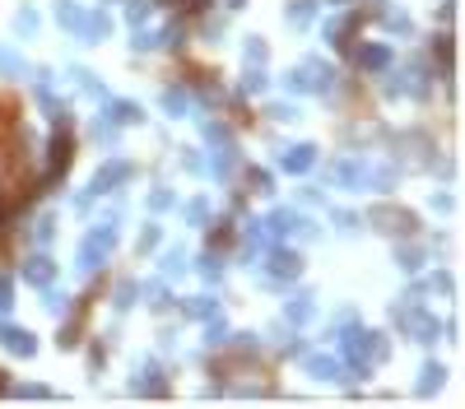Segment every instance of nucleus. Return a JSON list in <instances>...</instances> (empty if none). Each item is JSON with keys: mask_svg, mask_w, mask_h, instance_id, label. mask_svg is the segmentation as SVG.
<instances>
[{"mask_svg": "<svg viewBox=\"0 0 465 409\" xmlns=\"http://www.w3.org/2000/svg\"><path fill=\"white\" fill-rule=\"evenodd\" d=\"M340 354L349 358L354 372H368L372 363H382L391 354V340L377 331H349V335H340Z\"/></svg>", "mask_w": 465, "mask_h": 409, "instance_id": "obj_1", "label": "nucleus"}, {"mask_svg": "<svg viewBox=\"0 0 465 409\" xmlns=\"http://www.w3.org/2000/svg\"><path fill=\"white\" fill-rule=\"evenodd\" d=\"M112 247H117V214H108L103 223H93L89 237H84V247H79V275H98V270L108 266Z\"/></svg>", "mask_w": 465, "mask_h": 409, "instance_id": "obj_2", "label": "nucleus"}, {"mask_svg": "<svg viewBox=\"0 0 465 409\" xmlns=\"http://www.w3.org/2000/svg\"><path fill=\"white\" fill-rule=\"evenodd\" d=\"M284 89L289 94H330L335 89V65H326L321 56H307V61L284 75Z\"/></svg>", "mask_w": 465, "mask_h": 409, "instance_id": "obj_3", "label": "nucleus"}, {"mask_svg": "<svg viewBox=\"0 0 465 409\" xmlns=\"http://www.w3.org/2000/svg\"><path fill=\"white\" fill-rule=\"evenodd\" d=\"M368 223L377 228V233H391V237H409L418 228L414 214H409V209H396V204H372V209H368Z\"/></svg>", "mask_w": 465, "mask_h": 409, "instance_id": "obj_4", "label": "nucleus"}, {"mask_svg": "<svg viewBox=\"0 0 465 409\" xmlns=\"http://www.w3.org/2000/svg\"><path fill=\"white\" fill-rule=\"evenodd\" d=\"M265 266H270V270L261 275V284H289V279H298V275H303V256H298V252H284V247H275Z\"/></svg>", "mask_w": 465, "mask_h": 409, "instance_id": "obj_5", "label": "nucleus"}, {"mask_svg": "<svg viewBox=\"0 0 465 409\" xmlns=\"http://www.w3.org/2000/svg\"><path fill=\"white\" fill-rule=\"evenodd\" d=\"M46 182H56V177L70 168V154H75V144H70V126H56V135H51V144H46Z\"/></svg>", "mask_w": 465, "mask_h": 409, "instance_id": "obj_6", "label": "nucleus"}, {"mask_svg": "<svg viewBox=\"0 0 465 409\" xmlns=\"http://www.w3.org/2000/svg\"><path fill=\"white\" fill-rule=\"evenodd\" d=\"M279 168L294 173V177L312 173V168H316V144H294V149H284V154H279Z\"/></svg>", "mask_w": 465, "mask_h": 409, "instance_id": "obj_7", "label": "nucleus"}, {"mask_svg": "<svg viewBox=\"0 0 465 409\" xmlns=\"http://www.w3.org/2000/svg\"><path fill=\"white\" fill-rule=\"evenodd\" d=\"M130 173H135V168H130V163H126V158H112L108 168H98V177H93V195H103V191H112V186H121V182H130Z\"/></svg>", "mask_w": 465, "mask_h": 409, "instance_id": "obj_8", "label": "nucleus"}, {"mask_svg": "<svg viewBox=\"0 0 465 409\" xmlns=\"http://www.w3.org/2000/svg\"><path fill=\"white\" fill-rule=\"evenodd\" d=\"M0 345L10 349V354H19V358H33V354H37V335H33V331H19V326H5V321H0Z\"/></svg>", "mask_w": 465, "mask_h": 409, "instance_id": "obj_9", "label": "nucleus"}, {"mask_svg": "<svg viewBox=\"0 0 465 409\" xmlns=\"http://www.w3.org/2000/svg\"><path fill=\"white\" fill-rule=\"evenodd\" d=\"M330 177H335L340 186L363 191V186H368V163H363V158H344V163H335V168H330Z\"/></svg>", "mask_w": 465, "mask_h": 409, "instance_id": "obj_10", "label": "nucleus"}, {"mask_svg": "<svg viewBox=\"0 0 465 409\" xmlns=\"http://www.w3.org/2000/svg\"><path fill=\"white\" fill-rule=\"evenodd\" d=\"M135 391L140 395H168V381H163V367H158V363H140L135 367Z\"/></svg>", "mask_w": 465, "mask_h": 409, "instance_id": "obj_11", "label": "nucleus"}, {"mask_svg": "<svg viewBox=\"0 0 465 409\" xmlns=\"http://www.w3.org/2000/svg\"><path fill=\"white\" fill-rule=\"evenodd\" d=\"M24 279L33 284V288H46V284L56 279V261H51V256H28V261H24Z\"/></svg>", "mask_w": 465, "mask_h": 409, "instance_id": "obj_12", "label": "nucleus"}, {"mask_svg": "<svg viewBox=\"0 0 465 409\" xmlns=\"http://www.w3.org/2000/svg\"><path fill=\"white\" fill-rule=\"evenodd\" d=\"M312 316H316V298L312 293H294V298L284 302V321L289 326H307Z\"/></svg>", "mask_w": 465, "mask_h": 409, "instance_id": "obj_13", "label": "nucleus"}, {"mask_svg": "<svg viewBox=\"0 0 465 409\" xmlns=\"http://www.w3.org/2000/svg\"><path fill=\"white\" fill-rule=\"evenodd\" d=\"M79 37H84V42H108V37H112V19L103 15V10L84 15V24H79Z\"/></svg>", "mask_w": 465, "mask_h": 409, "instance_id": "obj_14", "label": "nucleus"}, {"mask_svg": "<svg viewBox=\"0 0 465 409\" xmlns=\"http://www.w3.org/2000/svg\"><path fill=\"white\" fill-rule=\"evenodd\" d=\"M298 223H303L298 209H275V214L265 219V228H270V237H289V233H298Z\"/></svg>", "mask_w": 465, "mask_h": 409, "instance_id": "obj_15", "label": "nucleus"}, {"mask_svg": "<svg viewBox=\"0 0 465 409\" xmlns=\"http://www.w3.org/2000/svg\"><path fill=\"white\" fill-rule=\"evenodd\" d=\"M158 270H163V279H182L186 270H191V256H186L182 247H168L163 261H158Z\"/></svg>", "mask_w": 465, "mask_h": 409, "instance_id": "obj_16", "label": "nucleus"}, {"mask_svg": "<svg viewBox=\"0 0 465 409\" xmlns=\"http://www.w3.org/2000/svg\"><path fill=\"white\" fill-rule=\"evenodd\" d=\"M303 363H307V372L316 381H335V377H340V363L326 358V354H303Z\"/></svg>", "mask_w": 465, "mask_h": 409, "instance_id": "obj_17", "label": "nucleus"}, {"mask_svg": "<svg viewBox=\"0 0 465 409\" xmlns=\"http://www.w3.org/2000/svg\"><path fill=\"white\" fill-rule=\"evenodd\" d=\"M284 19H289V28H307L312 19H316V0H289Z\"/></svg>", "mask_w": 465, "mask_h": 409, "instance_id": "obj_18", "label": "nucleus"}, {"mask_svg": "<svg viewBox=\"0 0 465 409\" xmlns=\"http://www.w3.org/2000/svg\"><path fill=\"white\" fill-rule=\"evenodd\" d=\"M112 121H117V126H140V121H144V107L130 103V98H117V103H112Z\"/></svg>", "mask_w": 465, "mask_h": 409, "instance_id": "obj_19", "label": "nucleus"}, {"mask_svg": "<svg viewBox=\"0 0 465 409\" xmlns=\"http://www.w3.org/2000/svg\"><path fill=\"white\" fill-rule=\"evenodd\" d=\"M182 312L191 316V321H210V316H219V302L205 298V293H196V298H182Z\"/></svg>", "mask_w": 465, "mask_h": 409, "instance_id": "obj_20", "label": "nucleus"}, {"mask_svg": "<svg viewBox=\"0 0 465 409\" xmlns=\"http://www.w3.org/2000/svg\"><path fill=\"white\" fill-rule=\"evenodd\" d=\"M358 65H363V70H387V65H391V47H382V42L363 47V51H358Z\"/></svg>", "mask_w": 465, "mask_h": 409, "instance_id": "obj_21", "label": "nucleus"}, {"mask_svg": "<svg viewBox=\"0 0 465 409\" xmlns=\"http://www.w3.org/2000/svg\"><path fill=\"white\" fill-rule=\"evenodd\" d=\"M354 24H358V15H349V19H330V24H326V42H335V47H349V33H354Z\"/></svg>", "mask_w": 465, "mask_h": 409, "instance_id": "obj_22", "label": "nucleus"}, {"mask_svg": "<svg viewBox=\"0 0 465 409\" xmlns=\"http://www.w3.org/2000/svg\"><path fill=\"white\" fill-rule=\"evenodd\" d=\"M265 84H270V79L261 75V65H247V75H242V84H237V94H242V98H261Z\"/></svg>", "mask_w": 465, "mask_h": 409, "instance_id": "obj_23", "label": "nucleus"}, {"mask_svg": "<svg viewBox=\"0 0 465 409\" xmlns=\"http://www.w3.org/2000/svg\"><path fill=\"white\" fill-rule=\"evenodd\" d=\"M56 24H61V28H70V33H79V24H84V10H79L75 0H61V5H56Z\"/></svg>", "mask_w": 465, "mask_h": 409, "instance_id": "obj_24", "label": "nucleus"}, {"mask_svg": "<svg viewBox=\"0 0 465 409\" xmlns=\"http://www.w3.org/2000/svg\"><path fill=\"white\" fill-rule=\"evenodd\" d=\"M442 363H423V372H418V395H433L437 386H442Z\"/></svg>", "mask_w": 465, "mask_h": 409, "instance_id": "obj_25", "label": "nucleus"}, {"mask_svg": "<svg viewBox=\"0 0 465 409\" xmlns=\"http://www.w3.org/2000/svg\"><path fill=\"white\" fill-rule=\"evenodd\" d=\"M163 112H168V116H186V112H191L186 89H163Z\"/></svg>", "mask_w": 465, "mask_h": 409, "instance_id": "obj_26", "label": "nucleus"}, {"mask_svg": "<svg viewBox=\"0 0 465 409\" xmlns=\"http://www.w3.org/2000/svg\"><path fill=\"white\" fill-rule=\"evenodd\" d=\"M135 293H140V298H149V307H154V312H163V307H168V293H163V284H158V279L135 284Z\"/></svg>", "mask_w": 465, "mask_h": 409, "instance_id": "obj_27", "label": "nucleus"}, {"mask_svg": "<svg viewBox=\"0 0 465 409\" xmlns=\"http://www.w3.org/2000/svg\"><path fill=\"white\" fill-rule=\"evenodd\" d=\"M205 345H210V349L228 345V326H223V316H210V321H205Z\"/></svg>", "mask_w": 465, "mask_h": 409, "instance_id": "obj_28", "label": "nucleus"}, {"mask_svg": "<svg viewBox=\"0 0 465 409\" xmlns=\"http://www.w3.org/2000/svg\"><path fill=\"white\" fill-rule=\"evenodd\" d=\"M196 270H201L205 279L214 284V279H219V275H223V256H219V252H214V247H210V252H205V256H201V261H196Z\"/></svg>", "mask_w": 465, "mask_h": 409, "instance_id": "obj_29", "label": "nucleus"}, {"mask_svg": "<svg viewBox=\"0 0 465 409\" xmlns=\"http://www.w3.org/2000/svg\"><path fill=\"white\" fill-rule=\"evenodd\" d=\"M158 242H163V228H158V223H144V228H140V242H135V252L140 256H149L158 247Z\"/></svg>", "mask_w": 465, "mask_h": 409, "instance_id": "obj_30", "label": "nucleus"}, {"mask_svg": "<svg viewBox=\"0 0 465 409\" xmlns=\"http://www.w3.org/2000/svg\"><path fill=\"white\" fill-rule=\"evenodd\" d=\"M396 266H400L405 275H418V270H423V252H418V247H400V252H396Z\"/></svg>", "mask_w": 465, "mask_h": 409, "instance_id": "obj_31", "label": "nucleus"}, {"mask_svg": "<svg viewBox=\"0 0 465 409\" xmlns=\"http://www.w3.org/2000/svg\"><path fill=\"white\" fill-rule=\"evenodd\" d=\"M135 279H121L117 284V293H112V307H117V312H126V307H135Z\"/></svg>", "mask_w": 465, "mask_h": 409, "instance_id": "obj_32", "label": "nucleus"}, {"mask_svg": "<svg viewBox=\"0 0 465 409\" xmlns=\"http://www.w3.org/2000/svg\"><path fill=\"white\" fill-rule=\"evenodd\" d=\"M172 204H177V195H172L168 186H154V191H149V214H168Z\"/></svg>", "mask_w": 465, "mask_h": 409, "instance_id": "obj_33", "label": "nucleus"}, {"mask_svg": "<svg viewBox=\"0 0 465 409\" xmlns=\"http://www.w3.org/2000/svg\"><path fill=\"white\" fill-rule=\"evenodd\" d=\"M205 219H210V200L196 195V200L186 204V223H191V228H205Z\"/></svg>", "mask_w": 465, "mask_h": 409, "instance_id": "obj_34", "label": "nucleus"}, {"mask_svg": "<svg viewBox=\"0 0 465 409\" xmlns=\"http://www.w3.org/2000/svg\"><path fill=\"white\" fill-rule=\"evenodd\" d=\"M0 70H5L10 79H28V65L19 61L15 51H5V47H0Z\"/></svg>", "mask_w": 465, "mask_h": 409, "instance_id": "obj_35", "label": "nucleus"}, {"mask_svg": "<svg viewBox=\"0 0 465 409\" xmlns=\"http://www.w3.org/2000/svg\"><path fill=\"white\" fill-rule=\"evenodd\" d=\"M232 163H237V149H232V144H219V154H214V177H228Z\"/></svg>", "mask_w": 465, "mask_h": 409, "instance_id": "obj_36", "label": "nucleus"}, {"mask_svg": "<svg viewBox=\"0 0 465 409\" xmlns=\"http://www.w3.org/2000/svg\"><path fill=\"white\" fill-rule=\"evenodd\" d=\"M79 321H84V312H79V307H75V312H70V321H65V326H61V349L79 345Z\"/></svg>", "mask_w": 465, "mask_h": 409, "instance_id": "obj_37", "label": "nucleus"}, {"mask_svg": "<svg viewBox=\"0 0 465 409\" xmlns=\"http://www.w3.org/2000/svg\"><path fill=\"white\" fill-rule=\"evenodd\" d=\"M265 116H270V121H298L303 112H298L294 103H270V107H265Z\"/></svg>", "mask_w": 465, "mask_h": 409, "instance_id": "obj_38", "label": "nucleus"}, {"mask_svg": "<svg viewBox=\"0 0 465 409\" xmlns=\"http://www.w3.org/2000/svg\"><path fill=\"white\" fill-rule=\"evenodd\" d=\"M149 15H154V5H149V0H130V5H126V19H130L135 28H140V24H144Z\"/></svg>", "mask_w": 465, "mask_h": 409, "instance_id": "obj_39", "label": "nucleus"}, {"mask_svg": "<svg viewBox=\"0 0 465 409\" xmlns=\"http://www.w3.org/2000/svg\"><path fill=\"white\" fill-rule=\"evenodd\" d=\"M270 47H265V37H247V65H265Z\"/></svg>", "mask_w": 465, "mask_h": 409, "instance_id": "obj_40", "label": "nucleus"}, {"mask_svg": "<svg viewBox=\"0 0 465 409\" xmlns=\"http://www.w3.org/2000/svg\"><path fill=\"white\" fill-rule=\"evenodd\" d=\"M15 33L33 37V33H37V15H33V10H19V15H15Z\"/></svg>", "mask_w": 465, "mask_h": 409, "instance_id": "obj_41", "label": "nucleus"}, {"mask_svg": "<svg viewBox=\"0 0 465 409\" xmlns=\"http://www.w3.org/2000/svg\"><path fill=\"white\" fill-rule=\"evenodd\" d=\"M33 237H37V242H51V237H56V219H51V214H42V219H37V228H33Z\"/></svg>", "mask_w": 465, "mask_h": 409, "instance_id": "obj_42", "label": "nucleus"}, {"mask_svg": "<svg viewBox=\"0 0 465 409\" xmlns=\"http://www.w3.org/2000/svg\"><path fill=\"white\" fill-rule=\"evenodd\" d=\"M93 135H98L103 144H117V121H112V116L108 121H93Z\"/></svg>", "mask_w": 465, "mask_h": 409, "instance_id": "obj_43", "label": "nucleus"}, {"mask_svg": "<svg viewBox=\"0 0 465 409\" xmlns=\"http://www.w3.org/2000/svg\"><path fill=\"white\" fill-rule=\"evenodd\" d=\"M205 140L210 144H228V126H223V121H205Z\"/></svg>", "mask_w": 465, "mask_h": 409, "instance_id": "obj_44", "label": "nucleus"}, {"mask_svg": "<svg viewBox=\"0 0 465 409\" xmlns=\"http://www.w3.org/2000/svg\"><path fill=\"white\" fill-rule=\"evenodd\" d=\"M433 56H437V61H442V65H451V56H456V37H437Z\"/></svg>", "mask_w": 465, "mask_h": 409, "instance_id": "obj_45", "label": "nucleus"}, {"mask_svg": "<svg viewBox=\"0 0 465 409\" xmlns=\"http://www.w3.org/2000/svg\"><path fill=\"white\" fill-rule=\"evenodd\" d=\"M335 223H340V233H344V237H354V233H358V214H349V209H335Z\"/></svg>", "mask_w": 465, "mask_h": 409, "instance_id": "obj_46", "label": "nucleus"}, {"mask_svg": "<svg viewBox=\"0 0 465 409\" xmlns=\"http://www.w3.org/2000/svg\"><path fill=\"white\" fill-rule=\"evenodd\" d=\"M158 47H182V24H168L158 33Z\"/></svg>", "mask_w": 465, "mask_h": 409, "instance_id": "obj_47", "label": "nucleus"}, {"mask_svg": "<svg viewBox=\"0 0 465 409\" xmlns=\"http://www.w3.org/2000/svg\"><path fill=\"white\" fill-rule=\"evenodd\" d=\"M10 307H15V284L0 275V312H10Z\"/></svg>", "mask_w": 465, "mask_h": 409, "instance_id": "obj_48", "label": "nucleus"}, {"mask_svg": "<svg viewBox=\"0 0 465 409\" xmlns=\"http://www.w3.org/2000/svg\"><path fill=\"white\" fill-rule=\"evenodd\" d=\"M387 28L391 33H409L414 24H409V15H396V10H391V15H387Z\"/></svg>", "mask_w": 465, "mask_h": 409, "instance_id": "obj_49", "label": "nucleus"}, {"mask_svg": "<svg viewBox=\"0 0 465 409\" xmlns=\"http://www.w3.org/2000/svg\"><path fill=\"white\" fill-rule=\"evenodd\" d=\"M130 47H135V51H154L158 37H154V33H140V28H135V42H130Z\"/></svg>", "mask_w": 465, "mask_h": 409, "instance_id": "obj_50", "label": "nucleus"}, {"mask_svg": "<svg viewBox=\"0 0 465 409\" xmlns=\"http://www.w3.org/2000/svg\"><path fill=\"white\" fill-rule=\"evenodd\" d=\"M247 182H251L256 191H261V195H270V186H275V182H270V173H261V168H256V173L247 177Z\"/></svg>", "mask_w": 465, "mask_h": 409, "instance_id": "obj_51", "label": "nucleus"}, {"mask_svg": "<svg viewBox=\"0 0 465 409\" xmlns=\"http://www.w3.org/2000/svg\"><path fill=\"white\" fill-rule=\"evenodd\" d=\"M61 307H70V298H61V293H51V284H46V312H61Z\"/></svg>", "mask_w": 465, "mask_h": 409, "instance_id": "obj_52", "label": "nucleus"}, {"mask_svg": "<svg viewBox=\"0 0 465 409\" xmlns=\"http://www.w3.org/2000/svg\"><path fill=\"white\" fill-rule=\"evenodd\" d=\"M182 168H186V173H201L205 163H201V158H196V149H182Z\"/></svg>", "mask_w": 465, "mask_h": 409, "instance_id": "obj_53", "label": "nucleus"}, {"mask_svg": "<svg viewBox=\"0 0 465 409\" xmlns=\"http://www.w3.org/2000/svg\"><path fill=\"white\" fill-rule=\"evenodd\" d=\"M228 237H232V223H228V219H223V223H214V233H210V242H228Z\"/></svg>", "mask_w": 465, "mask_h": 409, "instance_id": "obj_54", "label": "nucleus"}, {"mask_svg": "<svg viewBox=\"0 0 465 409\" xmlns=\"http://www.w3.org/2000/svg\"><path fill=\"white\" fill-rule=\"evenodd\" d=\"M0 233H5V204H0Z\"/></svg>", "mask_w": 465, "mask_h": 409, "instance_id": "obj_55", "label": "nucleus"}, {"mask_svg": "<svg viewBox=\"0 0 465 409\" xmlns=\"http://www.w3.org/2000/svg\"><path fill=\"white\" fill-rule=\"evenodd\" d=\"M228 10H242V0H228Z\"/></svg>", "mask_w": 465, "mask_h": 409, "instance_id": "obj_56", "label": "nucleus"}, {"mask_svg": "<svg viewBox=\"0 0 465 409\" xmlns=\"http://www.w3.org/2000/svg\"><path fill=\"white\" fill-rule=\"evenodd\" d=\"M330 5H340V0H330Z\"/></svg>", "mask_w": 465, "mask_h": 409, "instance_id": "obj_57", "label": "nucleus"}]
</instances>
